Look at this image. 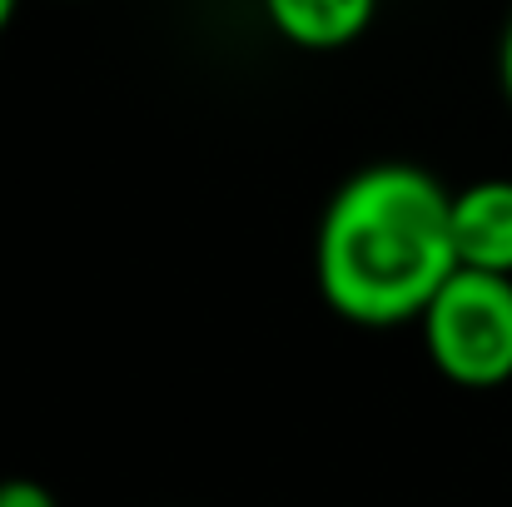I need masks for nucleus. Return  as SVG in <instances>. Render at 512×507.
I'll return each mask as SVG.
<instances>
[{"instance_id": "1", "label": "nucleus", "mask_w": 512, "mask_h": 507, "mask_svg": "<svg viewBox=\"0 0 512 507\" xmlns=\"http://www.w3.org/2000/svg\"><path fill=\"white\" fill-rule=\"evenodd\" d=\"M453 269V189L423 165L378 160L329 194L314 229V284L343 324H418Z\"/></svg>"}, {"instance_id": "2", "label": "nucleus", "mask_w": 512, "mask_h": 507, "mask_svg": "<svg viewBox=\"0 0 512 507\" xmlns=\"http://www.w3.org/2000/svg\"><path fill=\"white\" fill-rule=\"evenodd\" d=\"M428 363L473 393L503 388L512 378V274L453 269L418 319Z\"/></svg>"}, {"instance_id": "3", "label": "nucleus", "mask_w": 512, "mask_h": 507, "mask_svg": "<svg viewBox=\"0 0 512 507\" xmlns=\"http://www.w3.org/2000/svg\"><path fill=\"white\" fill-rule=\"evenodd\" d=\"M453 249L458 269L512 274V179H473L453 189Z\"/></svg>"}, {"instance_id": "4", "label": "nucleus", "mask_w": 512, "mask_h": 507, "mask_svg": "<svg viewBox=\"0 0 512 507\" xmlns=\"http://www.w3.org/2000/svg\"><path fill=\"white\" fill-rule=\"evenodd\" d=\"M259 5H264L269 30L284 45L314 50V55L363 40L378 15V0H259Z\"/></svg>"}, {"instance_id": "5", "label": "nucleus", "mask_w": 512, "mask_h": 507, "mask_svg": "<svg viewBox=\"0 0 512 507\" xmlns=\"http://www.w3.org/2000/svg\"><path fill=\"white\" fill-rule=\"evenodd\" d=\"M0 507H60L55 493L35 478H5L0 483Z\"/></svg>"}, {"instance_id": "6", "label": "nucleus", "mask_w": 512, "mask_h": 507, "mask_svg": "<svg viewBox=\"0 0 512 507\" xmlns=\"http://www.w3.org/2000/svg\"><path fill=\"white\" fill-rule=\"evenodd\" d=\"M498 80H503V95H508V105H512V20H508V30H503V45H498Z\"/></svg>"}, {"instance_id": "7", "label": "nucleus", "mask_w": 512, "mask_h": 507, "mask_svg": "<svg viewBox=\"0 0 512 507\" xmlns=\"http://www.w3.org/2000/svg\"><path fill=\"white\" fill-rule=\"evenodd\" d=\"M15 15H20V0H0V35L15 25Z\"/></svg>"}]
</instances>
